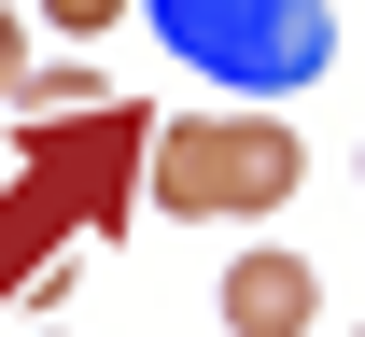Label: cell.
<instances>
[{
    "instance_id": "1",
    "label": "cell",
    "mask_w": 365,
    "mask_h": 337,
    "mask_svg": "<svg viewBox=\"0 0 365 337\" xmlns=\"http://www.w3.org/2000/svg\"><path fill=\"white\" fill-rule=\"evenodd\" d=\"M140 14L169 28L182 71H211L239 98H281V85H309L323 56H337V14L323 0H140Z\"/></svg>"
},
{
    "instance_id": "2",
    "label": "cell",
    "mask_w": 365,
    "mask_h": 337,
    "mask_svg": "<svg viewBox=\"0 0 365 337\" xmlns=\"http://www.w3.org/2000/svg\"><path fill=\"white\" fill-rule=\"evenodd\" d=\"M295 127H267V113H211V127H155V197L169 211H225V225H253V211H281L295 197Z\"/></svg>"
},
{
    "instance_id": "3",
    "label": "cell",
    "mask_w": 365,
    "mask_h": 337,
    "mask_svg": "<svg viewBox=\"0 0 365 337\" xmlns=\"http://www.w3.org/2000/svg\"><path fill=\"white\" fill-rule=\"evenodd\" d=\"M309 253H281V239H253L225 267V337H309Z\"/></svg>"
},
{
    "instance_id": "4",
    "label": "cell",
    "mask_w": 365,
    "mask_h": 337,
    "mask_svg": "<svg viewBox=\"0 0 365 337\" xmlns=\"http://www.w3.org/2000/svg\"><path fill=\"white\" fill-rule=\"evenodd\" d=\"M14 113H85V56H56V71H29V98Z\"/></svg>"
},
{
    "instance_id": "5",
    "label": "cell",
    "mask_w": 365,
    "mask_h": 337,
    "mask_svg": "<svg viewBox=\"0 0 365 337\" xmlns=\"http://www.w3.org/2000/svg\"><path fill=\"white\" fill-rule=\"evenodd\" d=\"M29 14H56V28H71V43H98V28H113V14H140V0H29Z\"/></svg>"
},
{
    "instance_id": "6",
    "label": "cell",
    "mask_w": 365,
    "mask_h": 337,
    "mask_svg": "<svg viewBox=\"0 0 365 337\" xmlns=\"http://www.w3.org/2000/svg\"><path fill=\"white\" fill-rule=\"evenodd\" d=\"M0 98H29V28H14V0H0Z\"/></svg>"
}]
</instances>
